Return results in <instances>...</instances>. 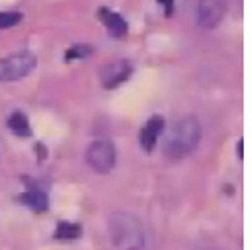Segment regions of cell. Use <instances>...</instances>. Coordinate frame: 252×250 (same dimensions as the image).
Instances as JSON below:
<instances>
[{
	"mask_svg": "<svg viewBox=\"0 0 252 250\" xmlns=\"http://www.w3.org/2000/svg\"><path fill=\"white\" fill-rule=\"evenodd\" d=\"M203 128L196 116H184L180 118L174 128L170 130V137L163 143V155L170 161H180L188 157L201 143Z\"/></svg>",
	"mask_w": 252,
	"mask_h": 250,
	"instance_id": "1",
	"label": "cell"
},
{
	"mask_svg": "<svg viewBox=\"0 0 252 250\" xmlns=\"http://www.w3.org/2000/svg\"><path fill=\"white\" fill-rule=\"evenodd\" d=\"M110 238L120 250H141L145 244V234L141 221L130 213H114L110 217Z\"/></svg>",
	"mask_w": 252,
	"mask_h": 250,
	"instance_id": "2",
	"label": "cell"
},
{
	"mask_svg": "<svg viewBox=\"0 0 252 250\" xmlns=\"http://www.w3.org/2000/svg\"><path fill=\"white\" fill-rule=\"evenodd\" d=\"M85 159L93 172L108 174L116 165V149H114V145L110 141H93L87 147Z\"/></svg>",
	"mask_w": 252,
	"mask_h": 250,
	"instance_id": "3",
	"label": "cell"
},
{
	"mask_svg": "<svg viewBox=\"0 0 252 250\" xmlns=\"http://www.w3.org/2000/svg\"><path fill=\"white\" fill-rule=\"evenodd\" d=\"M35 56L29 52H21V54H13L4 60H0V83L2 81H19L27 77L31 70L35 68Z\"/></svg>",
	"mask_w": 252,
	"mask_h": 250,
	"instance_id": "4",
	"label": "cell"
},
{
	"mask_svg": "<svg viewBox=\"0 0 252 250\" xmlns=\"http://www.w3.org/2000/svg\"><path fill=\"white\" fill-rule=\"evenodd\" d=\"M229 0H198L196 2V21L203 29H213L223 21Z\"/></svg>",
	"mask_w": 252,
	"mask_h": 250,
	"instance_id": "5",
	"label": "cell"
},
{
	"mask_svg": "<svg viewBox=\"0 0 252 250\" xmlns=\"http://www.w3.org/2000/svg\"><path fill=\"white\" fill-rule=\"evenodd\" d=\"M130 72H132V66H130V62H126V60H114L110 62V64H106L101 68V83H103V87L106 89H114V87H118L120 83H124L126 79L130 77Z\"/></svg>",
	"mask_w": 252,
	"mask_h": 250,
	"instance_id": "6",
	"label": "cell"
},
{
	"mask_svg": "<svg viewBox=\"0 0 252 250\" xmlns=\"http://www.w3.org/2000/svg\"><path fill=\"white\" fill-rule=\"evenodd\" d=\"M163 126H165V122H163L161 116L149 118V122H147L145 126H143V130H141V147H143L145 151H153L155 143H157V137L161 134Z\"/></svg>",
	"mask_w": 252,
	"mask_h": 250,
	"instance_id": "7",
	"label": "cell"
},
{
	"mask_svg": "<svg viewBox=\"0 0 252 250\" xmlns=\"http://www.w3.org/2000/svg\"><path fill=\"white\" fill-rule=\"evenodd\" d=\"M99 19L106 23L108 31L114 35V37H124L126 31H128V25H126V21L118 15V13H112L108 8H101L99 10Z\"/></svg>",
	"mask_w": 252,
	"mask_h": 250,
	"instance_id": "8",
	"label": "cell"
},
{
	"mask_svg": "<svg viewBox=\"0 0 252 250\" xmlns=\"http://www.w3.org/2000/svg\"><path fill=\"white\" fill-rule=\"evenodd\" d=\"M19 201L23 203V205H27L29 209L37 211V213H41V211L48 209V196H46L44 192H39V190H29V192H25V194H21Z\"/></svg>",
	"mask_w": 252,
	"mask_h": 250,
	"instance_id": "9",
	"label": "cell"
},
{
	"mask_svg": "<svg viewBox=\"0 0 252 250\" xmlns=\"http://www.w3.org/2000/svg\"><path fill=\"white\" fill-rule=\"evenodd\" d=\"M8 128L13 130V132L17 134V137H21V139H27L29 134H31L29 120H27V116H25V114H21V112L13 114V116L8 118Z\"/></svg>",
	"mask_w": 252,
	"mask_h": 250,
	"instance_id": "10",
	"label": "cell"
},
{
	"mask_svg": "<svg viewBox=\"0 0 252 250\" xmlns=\"http://www.w3.org/2000/svg\"><path fill=\"white\" fill-rule=\"evenodd\" d=\"M81 236V225L77 223H68V221H60L56 227V238L58 240H75Z\"/></svg>",
	"mask_w": 252,
	"mask_h": 250,
	"instance_id": "11",
	"label": "cell"
},
{
	"mask_svg": "<svg viewBox=\"0 0 252 250\" xmlns=\"http://www.w3.org/2000/svg\"><path fill=\"white\" fill-rule=\"evenodd\" d=\"M91 54V46H85V44H79L75 48H68L66 50V60H77V58H87Z\"/></svg>",
	"mask_w": 252,
	"mask_h": 250,
	"instance_id": "12",
	"label": "cell"
},
{
	"mask_svg": "<svg viewBox=\"0 0 252 250\" xmlns=\"http://www.w3.org/2000/svg\"><path fill=\"white\" fill-rule=\"evenodd\" d=\"M21 21L19 13H0V29H8V27H15Z\"/></svg>",
	"mask_w": 252,
	"mask_h": 250,
	"instance_id": "13",
	"label": "cell"
},
{
	"mask_svg": "<svg viewBox=\"0 0 252 250\" xmlns=\"http://www.w3.org/2000/svg\"><path fill=\"white\" fill-rule=\"evenodd\" d=\"M159 2H161L163 8H165V17H170L172 10H174V0H159Z\"/></svg>",
	"mask_w": 252,
	"mask_h": 250,
	"instance_id": "14",
	"label": "cell"
}]
</instances>
